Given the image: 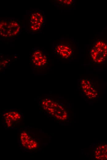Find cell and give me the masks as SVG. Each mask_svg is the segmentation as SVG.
Returning a JSON list of instances; mask_svg holds the SVG:
<instances>
[{
    "mask_svg": "<svg viewBox=\"0 0 107 160\" xmlns=\"http://www.w3.org/2000/svg\"><path fill=\"white\" fill-rule=\"evenodd\" d=\"M42 104L44 110L55 115L58 119L61 117L65 118L67 115V113L62 106L51 100H44Z\"/></svg>",
    "mask_w": 107,
    "mask_h": 160,
    "instance_id": "3",
    "label": "cell"
},
{
    "mask_svg": "<svg viewBox=\"0 0 107 160\" xmlns=\"http://www.w3.org/2000/svg\"><path fill=\"white\" fill-rule=\"evenodd\" d=\"M80 84L84 93L89 98L91 99L97 96V92L89 81L85 79H82Z\"/></svg>",
    "mask_w": 107,
    "mask_h": 160,
    "instance_id": "7",
    "label": "cell"
},
{
    "mask_svg": "<svg viewBox=\"0 0 107 160\" xmlns=\"http://www.w3.org/2000/svg\"><path fill=\"white\" fill-rule=\"evenodd\" d=\"M90 58L95 62L100 63L107 58V42L102 39H99L94 43L90 53Z\"/></svg>",
    "mask_w": 107,
    "mask_h": 160,
    "instance_id": "2",
    "label": "cell"
},
{
    "mask_svg": "<svg viewBox=\"0 0 107 160\" xmlns=\"http://www.w3.org/2000/svg\"><path fill=\"white\" fill-rule=\"evenodd\" d=\"M9 60L8 59H5L4 60H2L0 62V67L2 68H4L6 67L8 65L9 63Z\"/></svg>",
    "mask_w": 107,
    "mask_h": 160,
    "instance_id": "9",
    "label": "cell"
},
{
    "mask_svg": "<svg viewBox=\"0 0 107 160\" xmlns=\"http://www.w3.org/2000/svg\"><path fill=\"white\" fill-rule=\"evenodd\" d=\"M45 22V18L43 13L35 10L32 12L29 18V25L30 29L33 32H37L42 29Z\"/></svg>",
    "mask_w": 107,
    "mask_h": 160,
    "instance_id": "4",
    "label": "cell"
},
{
    "mask_svg": "<svg viewBox=\"0 0 107 160\" xmlns=\"http://www.w3.org/2000/svg\"><path fill=\"white\" fill-rule=\"evenodd\" d=\"M54 52L62 58L67 59L71 57L73 54L71 45L65 41H61L55 46Z\"/></svg>",
    "mask_w": 107,
    "mask_h": 160,
    "instance_id": "5",
    "label": "cell"
},
{
    "mask_svg": "<svg viewBox=\"0 0 107 160\" xmlns=\"http://www.w3.org/2000/svg\"><path fill=\"white\" fill-rule=\"evenodd\" d=\"M20 28L19 22L15 19L2 20L0 22V35L6 38L13 37L19 33Z\"/></svg>",
    "mask_w": 107,
    "mask_h": 160,
    "instance_id": "1",
    "label": "cell"
},
{
    "mask_svg": "<svg viewBox=\"0 0 107 160\" xmlns=\"http://www.w3.org/2000/svg\"><path fill=\"white\" fill-rule=\"evenodd\" d=\"M30 59L31 63L35 67L41 68L46 65L48 58L44 51L40 49H36L32 52Z\"/></svg>",
    "mask_w": 107,
    "mask_h": 160,
    "instance_id": "6",
    "label": "cell"
},
{
    "mask_svg": "<svg viewBox=\"0 0 107 160\" xmlns=\"http://www.w3.org/2000/svg\"><path fill=\"white\" fill-rule=\"evenodd\" d=\"M59 2L61 4L65 5L71 6L73 5L74 3L73 0H58Z\"/></svg>",
    "mask_w": 107,
    "mask_h": 160,
    "instance_id": "8",
    "label": "cell"
}]
</instances>
